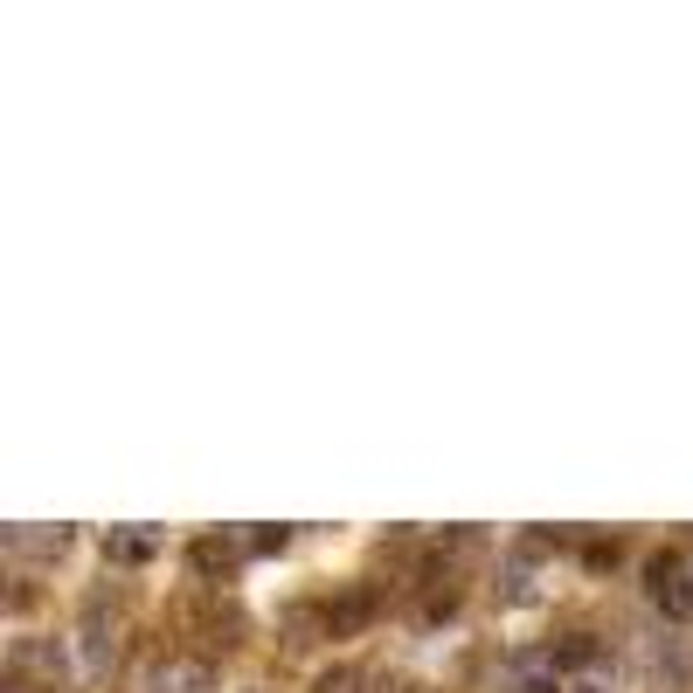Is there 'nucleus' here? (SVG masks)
Here are the masks:
<instances>
[{
	"instance_id": "obj_1",
	"label": "nucleus",
	"mask_w": 693,
	"mask_h": 693,
	"mask_svg": "<svg viewBox=\"0 0 693 693\" xmlns=\"http://www.w3.org/2000/svg\"><path fill=\"white\" fill-rule=\"evenodd\" d=\"M652 603L673 610V618H686V610H693V569H686L680 555H659L652 561Z\"/></svg>"
}]
</instances>
